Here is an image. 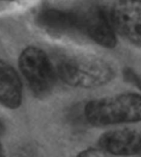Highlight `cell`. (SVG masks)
<instances>
[{
  "mask_svg": "<svg viewBox=\"0 0 141 157\" xmlns=\"http://www.w3.org/2000/svg\"><path fill=\"white\" fill-rule=\"evenodd\" d=\"M37 21L41 26L55 32H64L79 28L78 14L54 8L41 12Z\"/></svg>",
  "mask_w": 141,
  "mask_h": 157,
  "instance_id": "ba28073f",
  "label": "cell"
},
{
  "mask_svg": "<svg viewBox=\"0 0 141 157\" xmlns=\"http://www.w3.org/2000/svg\"><path fill=\"white\" fill-rule=\"evenodd\" d=\"M101 147L115 155H131L141 151V131L134 128L112 130L101 136Z\"/></svg>",
  "mask_w": 141,
  "mask_h": 157,
  "instance_id": "8992f818",
  "label": "cell"
},
{
  "mask_svg": "<svg viewBox=\"0 0 141 157\" xmlns=\"http://www.w3.org/2000/svg\"><path fill=\"white\" fill-rule=\"evenodd\" d=\"M79 28L102 46L112 48L116 44L115 32L106 11L99 6H93L82 14H78Z\"/></svg>",
  "mask_w": 141,
  "mask_h": 157,
  "instance_id": "5b68a950",
  "label": "cell"
},
{
  "mask_svg": "<svg viewBox=\"0 0 141 157\" xmlns=\"http://www.w3.org/2000/svg\"><path fill=\"white\" fill-rule=\"evenodd\" d=\"M19 67L34 92L42 95L51 90L56 72L41 49L36 47L26 48L19 57Z\"/></svg>",
  "mask_w": 141,
  "mask_h": 157,
  "instance_id": "3957f363",
  "label": "cell"
},
{
  "mask_svg": "<svg viewBox=\"0 0 141 157\" xmlns=\"http://www.w3.org/2000/svg\"><path fill=\"white\" fill-rule=\"evenodd\" d=\"M3 131V124H2L1 120H0V135L2 134Z\"/></svg>",
  "mask_w": 141,
  "mask_h": 157,
  "instance_id": "8fae6325",
  "label": "cell"
},
{
  "mask_svg": "<svg viewBox=\"0 0 141 157\" xmlns=\"http://www.w3.org/2000/svg\"><path fill=\"white\" fill-rule=\"evenodd\" d=\"M112 66L107 60L94 56L67 58L56 67V75L67 84L92 88L109 82L114 77Z\"/></svg>",
  "mask_w": 141,
  "mask_h": 157,
  "instance_id": "7a4b0ae2",
  "label": "cell"
},
{
  "mask_svg": "<svg viewBox=\"0 0 141 157\" xmlns=\"http://www.w3.org/2000/svg\"><path fill=\"white\" fill-rule=\"evenodd\" d=\"M77 157H105L102 152L98 150L94 149H87L84 150L78 155Z\"/></svg>",
  "mask_w": 141,
  "mask_h": 157,
  "instance_id": "30bf717a",
  "label": "cell"
},
{
  "mask_svg": "<svg viewBox=\"0 0 141 157\" xmlns=\"http://www.w3.org/2000/svg\"><path fill=\"white\" fill-rule=\"evenodd\" d=\"M0 157H4V155H3V150H2V148H1V147H0Z\"/></svg>",
  "mask_w": 141,
  "mask_h": 157,
  "instance_id": "7c38bea8",
  "label": "cell"
},
{
  "mask_svg": "<svg viewBox=\"0 0 141 157\" xmlns=\"http://www.w3.org/2000/svg\"><path fill=\"white\" fill-rule=\"evenodd\" d=\"M125 77L130 82H132L133 84H135L136 86H138L141 90V77L139 75L135 73L131 69H127L125 72Z\"/></svg>",
  "mask_w": 141,
  "mask_h": 157,
  "instance_id": "9c48e42d",
  "label": "cell"
},
{
  "mask_svg": "<svg viewBox=\"0 0 141 157\" xmlns=\"http://www.w3.org/2000/svg\"><path fill=\"white\" fill-rule=\"evenodd\" d=\"M22 99V87L18 73L10 65L0 60V103L5 107H19Z\"/></svg>",
  "mask_w": 141,
  "mask_h": 157,
  "instance_id": "52a82bcc",
  "label": "cell"
},
{
  "mask_svg": "<svg viewBox=\"0 0 141 157\" xmlns=\"http://www.w3.org/2000/svg\"><path fill=\"white\" fill-rule=\"evenodd\" d=\"M111 21L121 36L141 46V0H116L111 11Z\"/></svg>",
  "mask_w": 141,
  "mask_h": 157,
  "instance_id": "277c9868",
  "label": "cell"
},
{
  "mask_svg": "<svg viewBox=\"0 0 141 157\" xmlns=\"http://www.w3.org/2000/svg\"><path fill=\"white\" fill-rule=\"evenodd\" d=\"M85 119L98 126L141 120V95L123 94L94 100L84 108Z\"/></svg>",
  "mask_w": 141,
  "mask_h": 157,
  "instance_id": "6da1fadb",
  "label": "cell"
}]
</instances>
